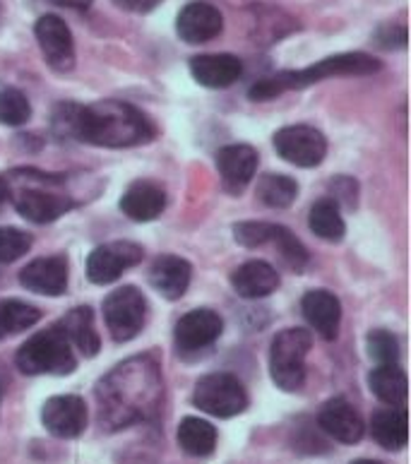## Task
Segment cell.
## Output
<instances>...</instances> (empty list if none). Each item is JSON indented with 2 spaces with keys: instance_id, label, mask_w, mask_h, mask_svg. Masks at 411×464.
Listing matches in <instances>:
<instances>
[{
  "instance_id": "cell-1",
  "label": "cell",
  "mask_w": 411,
  "mask_h": 464,
  "mask_svg": "<svg viewBox=\"0 0 411 464\" xmlns=\"http://www.w3.org/2000/svg\"><path fill=\"white\" fill-rule=\"evenodd\" d=\"M53 130L65 138L109 150L145 145L157 135V128L145 113L116 99L97 104H61L53 113Z\"/></svg>"
},
{
  "instance_id": "cell-2",
  "label": "cell",
  "mask_w": 411,
  "mask_h": 464,
  "mask_svg": "<svg viewBox=\"0 0 411 464\" xmlns=\"http://www.w3.org/2000/svg\"><path fill=\"white\" fill-rule=\"evenodd\" d=\"M99 419L106 429H120L145 421L159 407L161 375L157 363L145 356L130 359L99 382Z\"/></svg>"
},
{
  "instance_id": "cell-3",
  "label": "cell",
  "mask_w": 411,
  "mask_h": 464,
  "mask_svg": "<svg viewBox=\"0 0 411 464\" xmlns=\"http://www.w3.org/2000/svg\"><path fill=\"white\" fill-rule=\"evenodd\" d=\"M380 68H383V63L368 56V53H339V56H330L303 70H282L277 75L265 77V80L253 84L248 97L253 102H270V99L279 97L284 92L303 90L308 84L322 82V80H330V77L373 75Z\"/></svg>"
},
{
  "instance_id": "cell-4",
  "label": "cell",
  "mask_w": 411,
  "mask_h": 464,
  "mask_svg": "<svg viewBox=\"0 0 411 464\" xmlns=\"http://www.w3.org/2000/svg\"><path fill=\"white\" fill-rule=\"evenodd\" d=\"M14 363L24 375H65L75 371V356L72 344L65 337L63 327L53 325L43 333L34 334L17 349Z\"/></svg>"
},
{
  "instance_id": "cell-5",
  "label": "cell",
  "mask_w": 411,
  "mask_h": 464,
  "mask_svg": "<svg viewBox=\"0 0 411 464\" xmlns=\"http://www.w3.org/2000/svg\"><path fill=\"white\" fill-rule=\"evenodd\" d=\"M14 179L22 180L14 193V208L27 222L49 224L56 222L58 217L65 215L72 208V200L63 190L49 186L51 176L36 174L32 169H22L14 174Z\"/></svg>"
},
{
  "instance_id": "cell-6",
  "label": "cell",
  "mask_w": 411,
  "mask_h": 464,
  "mask_svg": "<svg viewBox=\"0 0 411 464\" xmlns=\"http://www.w3.org/2000/svg\"><path fill=\"white\" fill-rule=\"evenodd\" d=\"M313 347V337L301 327L279 333L270 347V373L277 388L296 392L306 382V356Z\"/></svg>"
},
{
  "instance_id": "cell-7",
  "label": "cell",
  "mask_w": 411,
  "mask_h": 464,
  "mask_svg": "<svg viewBox=\"0 0 411 464\" xmlns=\"http://www.w3.org/2000/svg\"><path fill=\"white\" fill-rule=\"evenodd\" d=\"M193 404L205 414L229 419L248 407V392L236 375L209 373L193 390Z\"/></svg>"
},
{
  "instance_id": "cell-8",
  "label": "cell",
  "mask_w": 411,
  "mask_h": 464,
  "mask_svg": "<svg viewBox=\"0 0 411 464\" xmlns=\"http://www.w3.org/2000/svg\"><path fill=\"white\" fill-rule=\"evenodd\" d=\"M104 320L116 342L133 340L145 327L147 301L135 286H119L104 301Z\"/></svg>"
},
{
  "instance_id": "cell-9",
  "label": "cell",
  "mask_w": 411,
  "mask_h": 464,
  "mask_svg": "<svg viewBox=\"0 0 411 464\" xmlns=\"http://www.w3.org/2000/svg\"><path fill=\"white\" fill-rule=\"evenodd\" d=\"M274 150L282 160L296 167H318L328 154V140L311 125H286L274 135Z\"/></svg>"
},
{
  "instance_id": "cell-10",
  "label": "cell",
  "mask_w": 411,
  "mask_h": 464,
  "mask_svg": "<svg viewBox=\"0 0 411 464\" xmlns=\"http://www.w3.org/2000/svg\"><path fill=\"white\" fill-rule=\"evenodd\" d=\"M142 256L145 253H142L138 243H104V246L91 250L90 257H87V277L94 285H111L123 272L130 270L133 265H138L142 260Z\"/></svg>"
},
{
  "instance_id": "cell-11",
  "label": "cell",
  "mask_w": 411,
  "mask_h": 464,
  "mask_svg": "<svg viewBox=\"0 0 411 464\" xmlns=\"http://www.w3.org/2000/svg\"><path fill=\"white\" fill-rule=\"evenodd\" d=\"M34 34L43 61L49 63L56 72H70L75 68V42H72L70 27L58 14L39 17Z\"/></svg>"
},
{
  "instance_id": "cell-12",
  "label": "cell",
  "mask_w": 411,
  "mask_h": 464,
  "mask_svg": "<svg viewBox=\"0 0 411 464\" xmlns=\"http://www.w3.org/2000/svg\"><path fill=\"white\" fill-rule=\"evenodd\" d=\"M42 421L51 436L77 438L87 426V404L77 395H58L46 400Z\"/></svg>"
},
{
  "instance_id": "cell-13",
  "label": "cell",
  "mask_w": 411,
  "mask_h": 464,
  "mask_svg": "<svg viewBox=\"0 0 411 464\" xmlns=\"http://www.w3.org/2000/svg\"><path fill=\"white\" fill-rule=\"evenodd\" d=\"M224 330L222 318L215 311L207 308H197V311L186 313L178 323H176L174 340L176 347L181 352H200L219 340Z\"/></svg>"
},
{
  "instance_id": "cell-14",
  "label": "cell",
  "mask_w": 411,
  "mask_h": 464,
  "mask_svg": "<svg viewBox=\"0 0 411 464\" xmlns=\"http://www.w3.org/2000/svg\"><path fill=\"white\" fill-rule=\"evenodd\" d=\"M224 17L209 3H188L176 17V32L186 44H207L222 34Z\"/></svg>"
},
{
  "instance_id": "cell-15",
  "label": "cell",
  "mask_w": 411,
  "mask_h": 464,
  "mask_svg": "<svg viewBox=\"0 0 411 464\" xmlns=\"http://www.w3.org/2000/svg\"><path fill=\"white\" fill-rule=\"evenodd\" d=\"M20 285L42 296H61L68 289V260L61 256L32 260L22 267Z\"/></svg>"
},
{
  "instance_id": "cell-16",
  "label": "cell",
  "mask_w": 411,
  "mask_h": 464,
  "mask_svg": "<svg viewBox=\"0 0 411 464\" xmlns=\"http://www.w3.org/2000/svg\"><path fill=\"white\" fill-rule=\"evenodd\" d=\"M216 169L229 193H244L258 171V152L251 145H226L216 154Z\"/></svg>"
},
{
  "instance_id": "cell-17",
  "label": "cell",
  "mask_w": 411,
  "mask_h": 464,
  "mask_svg": "<svg viewBox=\"0 0 411 464\" xmlns=\"http://www.w3.org/2000/svg\"><path fill=\"white\" fill-rule=\"evenodd\" d=\"M318 423H320V429L332 436L335 440L344 445H354L358 443L363 438V419L358 416L351 404L344 400V397H335V400H330L325 407L320 409V414H318Z\"/></svg>"
},
{
  "instance_id": "cell-18",
  "label": "cell",
  "mask_w": 411,
  "mask_h": 464,
  "mask_svg": "<svg viewBox=\"0 0 411 464\" xmlns=\"http://www.w3.org/2000/svg\"><path fill=\"white\" fill-rule=\"evenodd\" d=\"M301 308H303V318L311 323V327H315V333L320 334L322 340H337L339 320H342V305H339V298L335 294L322 289L308 291L303 301H301Z\"/></svg>"
},
{
  "instance_id": "cell-19",
  "label": "cell",
  "mask_w": 411,
  "mask_h": 464,
  "mask_svg": "<svg viewBox=\"0 0 411 464\" xmlns=\"http://www.w3.org/2000/svg\"><path fill=\"white\" fill-rule=\"evenodd\" d=\"M190 72L209 90H224L244 75V63L231 53H205L190 58Z\"/></svg>"
},
{
  "instance_id": "cell-20",
  "label": "cell",
  "mask_w": 411,
  "mask_h": 464,
  "mask_svg": "<svg viewBox=\"0 0 411 464\" xmlns=\"http://www.w3.org/2000/svg\"><path fill=\"white\" fill-rule=\"evenodd\" d=\"M167 208V195L152 180H138L120 198V209L135 222H152Z\"/></svg>"
},
{
  "instance_id": "cell-21",
  "label": "cell",
  "mask_w": 411,
  "mask_h": 464,
  "mask_svg": "<svg viewBox=\"0 0 411 464\" xmlns=\"http://www.w3.org/2000/svg\"><path fill=\"white\" fill-rule=\"evenodd\" d=\"M231 285L238 296L265 298L279 289V275L265 260H248L231 275Z\"/></svg>"
},
{
  "instance_id": "cell-22",
  "label": "cell",
  "mask_w": 411,
  "mask_h": 464,
  "mask_svg": "<svg viewBox=\"0 0 411 464\" xmlns=\"http://www.w3.org/2000/svg\"><path fill=\"white\" fill-rule=\"evenodd\" d=\"M190 277H193V267L188 260L176 256H161L154 260L152 270H149V282L161 296L167 298H181L188 291Z\"/></svg>"
},
{
  "instance_id": "cell-23",
  "label": "cell",
  "mask_w": 411,
  "mask_h": 464,
  "mask_svg": "<svg viewBox=\"0 0 411 464\" xmlns=\"http://www.w3.org/2000/svg\"><path fill=\"white\" fill-rule=\"evenodd\" d=\"M58 325L63 327L70 344H75L84 356H97L101 340H99L97 327H94V313H91L90 305L72 308Z\"/></svg>"
},
{
  "instance_id": "cell-24",
  "label": "cell",
  "mask_w": 411,
  "mask_h": 464,
  "mask_svg": "<svg viewBox=\"0 0 411 464\" xmlns=\"http://www.w3.org/2000/svg\"><path fill=\"white\" fill-rule=\"evenodd\" d=\"M370 433L383 445L385 450H399L406 445L409 436V426H406V411L405 409H383L376 411L370 419Z\"/></svg>"
},
{
  "instance_id": "cell-25",
  "label": "cell",
  "mask_w": 411,
  "mask_h": 464,
  "mask_svg": "<svg viewBox=\"0 0 411 464\" xmlns=\"http://www.w3.org/2000/svg\"><path fill=\"white\" fill-rule=\"evenodd\" d=\"M178 445L193 458H207L216 448L215 426L197 416H186L178 426Z\"/></svg>"
},
{
  "instance_id": "cell-26",
  "label": "cell",
  "mask_w": 411,
  "mask_h": 464,
  "mask_svg": "<svg viewBox=\"0 0 411 464\" xmlns=\"http://www.w3.org/2000/svg\"><path fill=\"white\" fill-rule=\"evenodd\" d=\"M373 395L385 404H402L409 392V382H406V373L397 366H378L368 378Z\"/></svg>"
},
{
  "instance_id": "cell-27",
  "label": "cell",
  "mask_w": 411,
  "mask_h": 464,
  "mask_svg": "<svg viewBox=\"0 0 411 464\" xmlns=\"http://www.w3.org/2000/svg\"><path fill=\"white\" fill-rule=\"evenodd\" d=\"M308 227L313 231L315 236H320L325 241H342L344 238V219L342 212H339V205L337 200H318L311 208V215H308Z\"/></svg>"
},
{
  "instance_id": "cell-28",
  "label": "cell",
  "mask_w": 411,
  "mask_h": 464,
  "mask_svg": "<svg viewBox=\"0 0 411 464\" xmlns=\"http://www.w3.org/2000/svg\"><path fill=\"white\" fill-rule=\"evenodd\" d=\"M42 313L34 305L17 301V298H5L0 301V340L10 337V334L24 333L27 327L39 323Z\"/></svg>"
},
{
  "instance_id": "cell-29",
  "label": "cell",
  "mask_w": 411,
  "mask_h": 464,
  "mask_svg": "<svg viewBox=\"0 0 411 464\" xmlns=\"http://www.w3.org/2000/svg\"><path fill=\"white\" fill-rule=\"evenodd\" d=\"M296 195H299V186L289 176L267 174L258 183V200L267 208H289L296 200Z\"/></svg>"
},
{
  "instance_id": "cell-30",
  "label": "cell",
  "mask_w": 411,
  "mask_h": 464,
  "mask_svg": "<svg viewBox=\"0 0 411 464\" xmlns=\"http://www.w3.org/2000/svg\"><path fill=\"white\" fill-rule=\"evenodd\" d=\"M270 243H274V248L279 250V256L284 257L286 265L292 270H303L308 265V250L301 246V241L284 227L272 224V236H270Z\"/></svg>"
},
{
  "instance_id": "cell-31",
  "label": "cell",
  "mask_w": 411,
  "mask_h": 464,
  "mask_svg": "<svg viewBox=\"0 0 411 464\" xmlns=\"http://www.w3.org/2000/svg\"><path fill=\"white\" fill-rule=\"evenodd\" d=\"M32 116V106L20 90H0V123L24 125Z\"/></svg>"
},
{
  "instance_id": "cell-32",
  "label": "cell",
  "mask_w": 411,
  "mask_h": 464,
  "mask_svg": "<svg viewBox=\"0 0 411 464\" xmlns=\"http://www.w3.org/2000/svg\"><path fill=\"white\" fill-rule=\"evenodd\" d=\"M32 248V234L13 227H0V263H14Z\"/></svg>"
},
{
  "instance_id": "cell-33",
  "label": "cell",
  "mask_w": 411,
  "mask_h": 464,
  "mask_svg": "<svg viewBox=\"0 0 411 464\" xmlns=\"http://www.w3.org/2000/svg\"><path fill=\"white\" fill-rule=\"evenodd\" d=\"M368 353L370 359L378 361V366H397L399 347L395 334L387 330H373L368 334Z\"/></svg>"
},
{
  "instance_id": "cell-34",
  "label": "cell",
  "mask_w": 411,
  "mask_h": 464,
  "mask_svg": "<svg viewBox=\"0 0 411 464\" xmlns=\"http://www.w3.org/2000/svg\"><path fill=\"white\" fill-rule=\"evenodd\" d=\"M272 236V224L267 222H241L234 227V238L245 248H258L270 243Z\"/></svg>"
},
{
  "instance_id": "cell-35",
  "label": "cell",
  "mask_w": 411,
  "mask_h": 464,
  "mask_svg": "<svg viewBox=\"0 0 411 464\" xmlns=\"http://www.w3.org/2000/svg\"><path fill=\"white\" fill-rule=\"evenodd\" d=\"M120 10H128V13H135V14H145V13H152L154 7L161 5V0H113Z\"/></svg>"
},
{
  "instance_id": "cell-36",
  "label": "cell",
  "mask_w": 411,
  "mask_h": 464,
  "mask_svg": "<svg viewBox=\"0 0 411 464\" xmlns=\"http://www.w3.org/2000/svg\"><path fill=\"white\" fill-rule=\"evenodd\" d=\"M51 5L70 7V10H87L91 5V0H46Z\"/></svg>"
},
{
  "instance_id": "cell-37",
  "label": "cell",
  "mask_w": 411,
  "mask_h": 464,
  "mask_svg": "<svg viewBox=\"0 0 411 464\" xmlns=\"http://www.w3.org/2000/svg\"><path fill=\"white\" fill-rule=\"evenodd\" d=\"M7 200H10V180L5 176H0V209H3Z\"/></svg>"
},
{
  "instance_id": "cell-38",
  "label": "cell",
  "mask_w": 411,
  "mask_h": 464,
  "mask_svg": "<svg viewBox=\"0 0 411 464\" xmlns=\"http://www.w3.org/2000/svg\"><path fill=\"white\" fill-rule=\"evenodd\" d=\"M354 464H380V462H376V459H356Z\"/></svg>"
},
{
  "instance_id": "cell-39",
  "label": "cell",
  "mask_w": 411,
  "mask_h": 464,
  "mask_svg": "<svg viewBox=\"0 0 411 464\" xmlns=\"http://www.w3.org/2000/svg\"><path fill=\"white\" fill-rule=\"evenodd\" d=\"M0 400H3V395H0Z\"/></svg>"
}]
</instances>
